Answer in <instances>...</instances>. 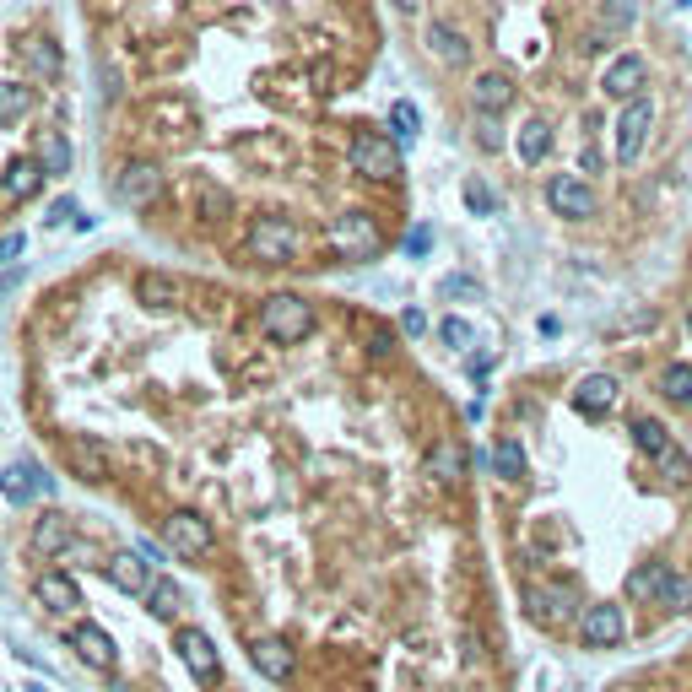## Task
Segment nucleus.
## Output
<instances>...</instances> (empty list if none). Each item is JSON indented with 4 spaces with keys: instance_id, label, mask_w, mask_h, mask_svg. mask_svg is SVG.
<instances>
[{
    "instance_id": "obj_33",
    "label": "nucleus",
    "mask_w": 692,
    "mask_h": 692,
    "mask_svg": "<svg viewBox=\"0 0 692 692\" xmlns=\"http://www.w3.org/2000/svg\"><path fill=\"white\" fill-rule=\"evenodd\" d=\"M390 125H395V141H417V130H422V114H417V103H395L390 109Z\"/></svg>"
},
{
    "instance_id": "obj_40",
    "label": "nucleus",
    "mask_w": 692,
    "mask_h": 692,
    "mask_svg": "<svg viewBox=\"0 0 692 692\" xmlns=\"http://www.w3.org/2000/svg\"><path fill=\"white\" fill-rule=\"evenodd\" d=\"M633 11H638V0H611V28H628Z\"/></svg>"
},
{
    "instance_id": "obj_36",
    "label": "nucleus",
    "mask_w": 692,
    "mask_h": 692,
    "mask_svg": "<svg viewBox=\"0 0 692 692\" xmlns=\"http://www.w3.org/2000/svg\"><path fill=\"white\" fill-rule=\"evenodd\" d=\"M438 341H444V346H449V352H465V346H471V341H476V330H471V325H465V319H455V314H449V319H444V325H438Z\"/></svg>"
},
{
    "instance_id": "obj_1",
    "label": "nucleus",
    "mask_w": 692,
    "mask_h": 692,
    "mask_svg": "<svg viewBox=\"0 0 692 692\" xmlns=\"http://www.w3.org/2000/svg\"><path fill=\"white\" fill-rule=\"evenodd\" d=\"M314 330V303L298 298V292H271L260 303V336L276 341V346H292Z\"/></svg>"
},
{
    "instance_id": "obj_29",
    "label": "nucleus",
    "mask_w": 692,
    "mask_h": 692,
    "mask_svg": "<svg viewBox=\"0 0 692 692\" xmlns=\"http://www.w3.org/2000/svg\"><path fill=\"white\" fill-rule=\"evenodd\" d=\"M492 476H498V482H519V476H525V444H519L514 433H503L498 444H492Z\"/></svg>"
},
{
    "instance_id": "obj_8",
    "label": "nucleus",
    "mask_w": 692,
    "mask_h": 692,
    "mask_svg": "<svg viewBox=\"0 0 692 692\" xmlns=\"http://www.w3.org/2000/svg\"><path fill=\"white\" fill-rule=\"evenodd\" d=\"M163 541H168V552H179V557H190V563H195V557L211 552V541H217V536H211V525L195 509H173L163 519Z\"/></svg>"
},
{
    "instance_id": "obj_5",
    "label": "nucleus",
    "mask_w": 692,
    "mask_h": 692,
    "mask_svg": "<svg viewBox=\"0 0 692 692\" xmlns=\"http://www.w3.org/2000/svg\"><path fill=\"white\" fill-rule=\"evenodd\" d=\"M628 638V611L617 601H595L579 611V644L584 649H617Z\"/></svg>"
},
{
    "instance_id": "obj_46",
    "label": "nucleus",
    "mask_w": 692,
    "mask_h": 692,
    "mask_svg": "<svg viewBox=\"0 0 692 692\" xmlns=\"http://www.w3.org/2000/svg\"><path fill=\"white\" fill-rule=\"evenodd\" d=\"M687 330H692V314H687Z\"/></svg>"
},
{
    "instance_id": "obj_12",
    "label": "nucleus",
    "mask_w": 692,
    "mask_h": 692,
    "mask_svg": "<svg viewBox=\"0 0 692 692\" xmlns=\"http://www.w3.org/2000/svg\"><path fill=\"white\" fill-rule=\"evenodd\" d=\"M71 649H76V660L87 665V671H103L109 676L114 665H119V649H114V638L98 628V622H76L71 628Z\"/></svg>"
},
{
    "instance_id": "obj_30",
    "label": "nucleus",
    "mask_w": 692,
    "mask_h": 692,
    "mask_svg": "<svg viewBox=\"0 0 692 692\" xmlns=\"http://www.w3.org/2000/svg\"><path fill=\"white\" fill-rule=\"evenodd\" d=\"M136 292H141L146 309H173V303H179V282L163 276V271H146L141 282H136Z\"/></svg>"
},
{
    "instance_id": "obj_25",
    "label": "nucleus",
    "mask_w": 692,
    "mask_h": 692,
    "mask_svg": "<svg viewBox=\"0 0 692 692\" xmlns=\"http://www.w3.org/2000/svg\"><path fill=\"white\" fill-rule=\"evenodd\" d=\"M547 152H552V125H547V119H525V125H519V136H514V157L525 168H536Z\"/></svg>"
},
{
    "instance_id": "obj_39",
    "label": "nucleus",
    "mask_w": 692,
    "mask_h": 692,
    "mask_svg": "<svg viewBox=\"0 0 692 692\" xmlns=\"http://www.w3.org/2000/svg\"><path fill=\"white\" fill-rule=\"evenodd\" d=\"M428 244H433V228H428V222H417V228L406 233V249H411V255H428Z\"/></svg>"
},
{
    "instance_id": "obj_14",
    "label": "nucleus",
    "mask_w": 692,
    "mask_h": 692,
    "mask_svg": "<svg viewBox=\"0 0 692 692\" xmlns=\"http://www.w3.org/2000/svg\"><path fill=\"white\" fill-rule=\"evenodd\" d=\"M525 611L541 622V628H563L574 617V595L563 584H525Z\"/></svg>"
},
{
    "instance_id": "obj_18",
    "label": "nucleus",
    "mask_w": 692,
    "mask_h": 692,
    "mask_svg": "<svg viewBox=\"0 0 692 692\" xmlns=\"http://www.w3.org/2000/svg\"><path fill=\"white\" fill-rule=\"evenodd\" d=\"M33 595H38V606L44 611H55V617H71L76 606H82V590H76V579L71 574H38V584H33Z\"/></svg>"
},
{
    "instance_id": "obj_34",
    "label": "nucleus",
    "mask_w": 692,
    "mask_h": 692,
    "mask_svg": "<svg viewBox=\"0 0 692 692\" xmlns=\"http://www.w3.org/2000/svg\"><path fill=\"white\" fill-rule=\"evenodd\" d=\"M28 60L38 76H60V49L49 44V38H28Z\"/></svg>"
},
{
    "instance_id": "obj_23",
    "label": "nucleus",
    "mask_w": 692,
    "mask_h": 692,
    "mask_svg": "<svg viewBox=\"0 0 692 692\" xmlns=\"http://www.w3.org/2000/svg\"><path fill=\"white\" fill-rule=\"evenodd\" d=\"M38 487H49V476L38 471L33 460H11L6 465V476H0V492H6L11 503H33V492Z\"/></svg>"
},
{
    "instance_id": "obj_32",
    "label": "nucleus",
    "mask_w": 692,
    "mask_h": 692,
    "mask_svg": "<svg viewBox=\"0 0 692 692\" xmlns=\"http://www.w3.org/2000/svg\"><path fill=\"white\" fill-rule=\"evenodd\" d=\"M660 395L671 406H692V363H671L660 374Z\"/></svg>"
},
{
    "instance_id": "obj_11",
    "label": "nucleus",
    "mask_w": 692,
    "mask_h": 692,
    "mask_svg": "<svg viewBox=\"0 0 692 692\" xmlns=\"http://www.w3.org/2000/svg\"><path fill=\"white\" fill-rule=\"evenodd\" d=\"M644 82H649L644 55H617L606 65V76H601V92L611 103H633V98H644Z\"/></svg>"
},
{
    "instance_id": "obj_9",
    "label": "nucleus",
    "mask_w": 692,
    "mask_h": 692,
    "mask_svg": "<svg viewBox=\"0 0 692 692\" xmlns=\"http://www.w3.org/2000/svg\"><path fill=\"white\" fill-rule=\"evenodd\" d=\"M547 206H552V217H568V222H590L595 217V190L584 179H574V173H557V179L547 184Z\"/></svg>"
},
{
    "instance_id": "obj_17",
    "label": "nucleus",
    "mask_w": 692,
    "mask_h": 692,
    "mask_svg": "<svg viewBox=\"0 0 692 692\" xmlns=\"http://www.w3.org/2000/svg\"><path fill=\"white\" fill-rule=\"evenodd\" d=\"M71 541H76L71 514L49 509V514H38V519H33V552H38V557H60L65 547H71Z\"/></svg>"
},
{
    "instance_id": "obj_16",
    "label": "nucleus",
    "mask_w": 692,
    "mask_h": 692,
    "mask_svg": "<svg viewBox=\"0 0 692 692\" xmlns=\"http://www.w3.org/2000/svg\"><path fill=\"white\" fill-rule=\"evenodd\" d=\"M617 395H622L617 374H584L574 384V411H584V417H601V411L617 406Z\"/></svg>"
},
{
    "instance_id": "obj_10",
    "label": "nucleus",
    "mask_w": 692,
    "mask_h": 692,
    "mask_svg": "<svg viewBox=\"0 0 692 692\" xmlns=\"http://www.w3.org/2000/svg\"><path fill=\"white\" fill-rule=\"evenodd\" d=\"M173 649H179L184 671H190L195 682H217V676H222L217 644H211V638H206L201 628H179V633H173Z\"/></svg>"
},
{
    "instance_id": "obj_6",
    "label": "nucleus",
    "mask_w": 692,
    "mask_h": 692,
    "mask_svg": "<svg viewBox=\"0 0 692 692\" xmlns=\"http://www.w3.org/2000/svg\"><path fill=\"white\" fill-rule=\"evenodd\" d=\"M346 157H352V173H363V179H395L401 173V152H395L384 136H374V130H363V136H352V146H346Z\"/></svg>"
},
{
    "instance_id": "obj_43",
    "label": "nucleus",
    "mask_w": 692,
    "mask_h": 692,
    "mask_svg": "<svg viewBox=\"0 0 692 692\" xmlns=\"http://www.w3.org/2000/svg\"><path fill=\"white\" fill-rule=\"evenodd\" d=\"M22 244H28L22 233H6V238H0V260H17V255H22Z\"/></svg>"
},
{
    "instance_id": "obj_37",
    "label": "nucleus",
    "mask_w": 692,
    "mask_h": 692,
    "mask_svg": "<svg viewBox=\"0 0 692 692\" xmlns=\"http://www.w3.org/2000/svg\"><path fill=\"white\" fill-rule=\"evenodd\" d=\"M465 206H471L476 217H492V211H498V195H492L482 179H471V184H465Z\"/></svg>"
},
{
    "instance_id": "obj_15",
    "label": "nucleus",
    "mask_w": 692,
    "mask_h": 692,
    "mask_svg": "<svg viewBox=\"0 0 692 692\" xmlns=\"http://www.w3.org/2000/svg\"><path fill=\"white\" fill-rule=\"evenodd\" d=\"M103 574L119 595H146L152 590V563H146L141 552H114L109 563H103Z\"/></svg>"
},
{
    "instance_id": "obj_44",
    "label": "nucleus",
    "mask_w": 692,
    "mask_h": 692,
    "mask_svg": "<svg viewBox=\"0 0 692 692\" xmlns=\"http://www.w3.org/2000/svg\"><path fill=\"white\" fill-rule=\"evenodd\" d=\"M395 11H406V17H411V11H422V0H395Z\"/></svg>"
},
{
    "instance_id": "obj_24",
    "label": "nucleus",
    "mask_w": 692,
    "mask_h": 692,
    "mask_svg": "<svg viewBox=\"0 0 692 692\" xmlns=\"http://www.w3.org/2000/svg\"><path fill=\"white\" fill-rule=\"evenodd\" d=\"M38 184H44V168H38V157H17V163L6 168V179H0V195H6V201H33Z\"/></svg>"
},
{
    "instance_id": "obj_20",
    "label": "nucleus",
    "mask_w": 692,
    "mask_h": 692,
    "mask_svg": "<svg viewBox=\"0 0 692 692\" xmlns=\"http://www.w3.org/2000/svg\"><path fill=\"white\" fill-rule=\"evenodd\" d=\"M157 190H163V173H157L152 163H130L125 173H119V184H114V195L125 206H152Z\"/></svg>"
},
{
    "instance_id": "obj_3",
    "label": "nucleus",
    "mask_w": 692,
    "mask_h": 692,
    "mask_svg": "<svg viewBox=\"0 0 692 692\" xmlns=\"http://www.w3.org/2000/svg\"><path fill=\"white\" fill-rule=\"evenodd\" d=\"M649 130H655V98L644 92V98L622 103V114H617V163L622 168H633L638 157H644Z\"/></svg>"
},
{
    "instance_id": "obj_21",
    "label": "nucleus",
    "mask_w": 692,
    "mask_h": 692,
    "mask_svg": "<svg viewBox=\"0 0 692 692\" xmlns=\"http://www.w3.org/2000/svg\"><path fill=\"white\" fill-rule=\"evenodd\" d=\"M514 103V82L503 71H482L476 76V87H471V109L482 114V119H492V114H503Z\"/></svg>"
},
{
    "instance_id": "obj_35",
    "label": "nucleus",
    "mask_w": 692,
    "mask_h": 692,
    "mask_svg": "<svg viewBox=\"0 0 692 692\" xmlns=\"http://www.w3.org/2000/svg\"><path fill=\"white\" fill-rule=\"evenodd\" d=\"M28 103H33L28 87H22V82H6V87H0V125H6V119H17V114H28Z\"/></svg>"
},
{
    "instance_id": "obj_41",
    "label": "nucleus",
    "mask_w": 692,
    "mask_h": 692,
    "mask_svg": "<svg viewBox=\"0 0 692 692\" xmlns=\"http://www.w3.org/2000/svg\"><path fill=\"white\" fill-rule=\"evenodd\" d=\"M687 601H692V584H687V579H676V584H671V595H665V606H671V611H682Z\"/></svg>"
},
{
    "instance_id": "obj_26",
    "label": "nucleus",
    "mask_w": 692,
    "mask_h": 692,
    "mask_svg": "<svg viewBox=\"0 0 692 692\" xmlns=\"http://www.w3.org/2000/svg\"><path fill=\"white\" fill-rule=\"evenodd\" d=\"M65 455H71V465H76L82 482H109V455H103V444H92V438H71Z\"/></svg>"
},
{
    "instance_id": "obj_22",
    "label": "nucleus",
    "mask_w": 692,
    "mask_h": 692,
    "mask_svg": "<svg viewBox=\"0 0 692 692\" xmlns=\"http://www.w3.org/2000/svg\"><path fill=\"white\" fill-rule=\"evenodd\" d=\"M671 563H644V568H633L628 574V595L633 601H649V606H665V595H671Z\"/></svg>"
},
{
    "instance_id": "obj_42",
    "label": "nucleus",
    "mask_w": 692,
    "mask_h": 692,
    "mask_svg": "<svg viewBox=\"0 0 692 692\" xmlns=\"http://www.w3.org/2000/svg\"><path fill=\"white\" fill-rule=\"evenodd\" d=\"M401 330H406V336H422V330H428V314H422V309H406V314H401Z\"/></svg>"
},
{
    "instance_id": "obj_2",
    "label": "nucleus",
    "mask_w": 692,
    "mask_h": 692,
    "mask_svg": "<svg viewBox=\"0 0 692 692\" xmlns=\"http://www.w3.org/2000/svg\"><path fill=\"white\" fill-rule=\"evenodd\" d=\"M628 433H633V444L644 449L649 460H655V471H660L671 487H682L687 476H692V460H687V449L676 444V438L665 433L655 417H633V422H628Z\"/></svg>"
},
{
    "instance_id": "obj_4",
    "label": "nucleus",
    "mask_w": 692,
    "mask_h": 692,
    "mask_svg": "<svg viewBox=\"0 0 692 692\" xmlns=\"http://www.w3.org/2000/svg\"><path fill=\"white\" fill-rule=\"evenodd\" d=\"M298 244H303V233L287 217H255V228H249V255L265 265H287L298 255Z\"/></svg>"
},
{
    "instance_id": "obj_27",
    "label": "nucleus",
    "mask_w": 692,
    "mask_h": 692,
    "mask_svg": "<svg viewBox=\"0 0 692 692\" xmlns=\"http://www.w3.org/2000/svg\"><path fill=\"white\" fill-rule=\"evenodd\" d=\"M422 38H428V49H433V55L444 60V65H455V71H460V65H471V44H465V33H455L449 22H433V28L422 33Z\"/></svg>"
},
{
    "instance_id": "obj_45",
    "label": "nucleus",
    "mask_w": 692,
    "mask_h": 692,
    "mask_svg": "<svg viewBox=\"0 0 692 692\" xmlns=\"http://www.w3.org/2000/svg\"><path fill=\"white\" fill-rule=\"evenodd\" d=\"M11 287H17V276H0V298H6Z\"/></svg>"
},
{
    "instance_id": "obj_19",
    "label": "nucleus",
    "mask_w": 692,
    "mask_h": 692,
    "mask_svg": "<svg viewBox=\"0 0 692 692\" xmlns=\"http://www.w3.org/2000/svg\"><path fill=\"white\" fill-rule=\"evenodd\" d=\"M428 476H433V482H444V487H460L465 476H471V455H465L455 438H444V444L428 449Z\"/></svg>"
},
{
    "instance_id": "obj_28",
    "label": "nucleus",
    "mask_w": 692,
    "mask_h": 692,
    "mask_svg": "<svg viewBox=\"0 0 692 692\" xmlns=\"http://www.w3.org/2000/svg\"><path fill=\"white\" fill-rule=\"evenodd\" d=\"M38 168H44V179H65V173H71V141H65L60 130L38 136Z\"/></svg>"
},
{
    "instance_id": "obj_7",
    "label": "nucleus",
    "mask_w": 692,
    "mask_h": 692,
    "mask_svg": "<svg viewBox=\"0 0 692 692\" xmlns=\"http://www.w3.org/2000/svg\"><path fill=\"white\" fill-rule=\"evenodd\" d=\"M330 238H336V249L346 260H374L384 249V233H379V222L368 217V211H346V217H336Z\"/></svg>"
},
{
    "instance_id": "obj_31",
    "label": "nucleus",
    "mask_w": 692,
    "mask_h": 692,
    "mask_svg": "<svg viewBox=\"0 0 692 692\" xmlns=\"http://www.w3.org/2000/svg\"><path fill=\"white\" fill-rule=\"evenodd\" d=\"M146 601H152V617H163V622H173L184 611V590L173 579H152V590H146Z\"/></svg>"
},
{
    "instance_id": "obj_38",
    "label": "nucleus",
    "mask_w": 692,
    "mask_h": 692,
    "mask_svg": "<svg viewBox=\"0 0 692 692\" xmlns=\"http://www.w3.org/2000/svg\"><path fill=\"white\" fill-rule=\"evenodd\" d=\"M438 292H444V298H482V287H476L471 276H449V282L438 287Z\"/></svg>"
},
{
    "instance_id": "obj_13",
    "label": "nucleus",
    "mask_w": 692,
    "mask_h": 692,
    "mask_svg": "<svg viewBox=\"0 0 692 692\" xmlns=\"http://www.w3.org/2000/svg\"><path fill=\"white\" fill-rule=\"evenodd\" d=\"M249 665H255L265 682H292V665H298V655L287 649V638L260 633V638H249Z\"/></svg>"
}]
</instances>
